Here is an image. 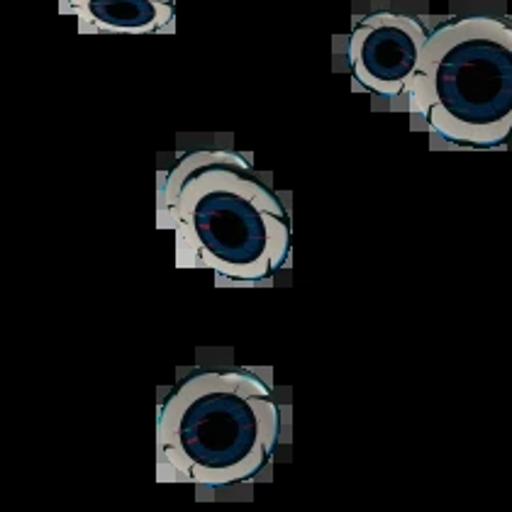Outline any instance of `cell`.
Returning a JSON list of instances; mask_svg holds the SVG:
<instances>
[{
  "mask_svg": "<svg viewBox=\"0 0 512 512\" xmlns=\"http://www.w3.org/2000/svg\"><path fill=\"white\" fill-rule=\"evenodd\" d=\"M427 32L420 22L405 15L376 13L354 25L349 40V64L354 79L386 98L408 91Z\"/></svg>",
  "mask_w": 512,
  "mask_h": 512,
  "instance_id": "277c9868",
  "label": "cell"
},
{
  "mask_svg": "<svg viewBox=\"0 0 512 512\" xmlns=\"http://www.w3.org/2000/svg\"><path fill=\"white\" fill-rule=\"evenodd\" d=\"M159 227L174 232L178 266L239 283L274 276L291 247L281 200L230 152L188 154L166 176Z\"/></svg>",
  "mask_w": 512,
  "mask_h": 512,
  "instance_id": "6da1fadb",
  "label": "cell"
},
{
  "mask_svg": "<svg viewBox=\"0 0 512 512\" xmlns=\"http://www.w3.org/2000/svg\"><path fill=\"white\" fill-rule=\"evenodd\" d=\"M64 10L88 35H152L174 20L171 0H66Z\"/></svg>",
  "mask_w": 512,
  "mask_h": 512,
  "instance_id": "5b68a950",
  "label": "cell"
},
{
  "mask_svg": "<svg viewBox=\"0 0 512 512\" xmlns=\"http://www.w3.org/2000/svg\"><path fill=\"white\" fill-rule=\"evenodd\" d=\"M281 437V410L249 371H200L159 408V481L222 488L264 469Z\"/></svg>",
  "mask_w": 512,
  "mask_h": 512,
  "instance_id": "7a4b0ae2",
  "label": "cell"
},
{
  "mask_svg": "<svg viewBox=\"0 0 512 512\" xmlns=\"http://www.w3.org/2000/svg\"><path fill=\"white\" fill-rule=\"evenodd\" d=\"M410 110L439 137L493 147L512 137V25L493 18L454 20L427 37Z\"/></svg>",
  "mask_w": 512,
  "mask_h": 512,
  "instance_id": "3957f363",
  "label": "cell"
}]
</instances>
